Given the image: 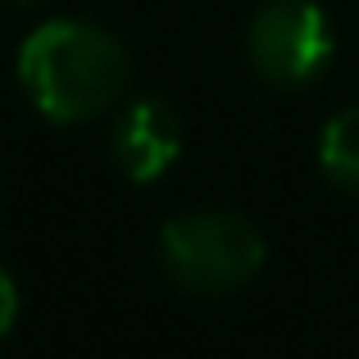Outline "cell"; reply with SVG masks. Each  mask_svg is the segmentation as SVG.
<instances>
[{"instance_id":"obj_2","label":"cell","mask_w":359,"mask_h":359,"mask_svg":"<svg viewBox=\"0 0 359 359\" xmlns=\"http://www.w3.org/2000/svg\"><path fill=\"white\" fill-rule=\"evenodd\" d=\"M159 259L168 278L187 291L219 296L237 291L259 273L264 237L237 214L223 210H196L182 219H168L159 232Z\"/></svg>"},{"instance_id":"obj_3","label":"cell","mask_w":359,"mask_h":359,"mask_svg":"<svg viewBox=\"0 0 359 359\" xmlns=\"http://www.w3.org/2000/svg\"><path fill=\"white\" fill-rule=\"evenodd\" d=\"M245 50L264 82L305 87L332 60V23L314 0H269L250 18Z\"/></svg>"},{"instance_id":"obj_5","label":"cell","mask_w":359,"mask_h":359,"mask_svg":"<svg viewBox=\"0 0 359 359\" xmlns=\"http://www.w3.org/2000/svg\"><path fill=\"white\" fill-rule=\"evenodd\" d=\"M318 164L327 168L337 187L359 191V105L341 109L318 137Z\"/></svg>"},{"instance_id":"obj_6","label":"cell","mask_w":359,"mask_h":359,"mask_svg":"<svg viewBox=\"0 0 359 359\" xmlns=\"http://www.w3.org/2000/svg\"><path fill=\"white\" fill-rule=\"evenodd\" d=\"M14 318H18V291H14V278L0 269V337L14 327Z\"/></svg>"},{"instance_id":"obj_1","label":"cell","mask_w":359,"mask_h":359,"mask_svg":"<svg viewBox=\"0 0 359 359\" xmlns=\"http://www.w3.org/2000/svg\"><path fill=\"white\" fill-rule=\"evenodd\" d=\"M18 82L46 118L87 123L123 96L128 50L96 23L50 18L18 50Z\"/></svg>"},{"instance_id":"obj_4","label":"cell","mask_w":359,"mask_h":359,"mask_svg":"<svg viewBox=\"0 0 359 359\" xmlns=\"http://www.w3.org/2000/svg\"><path fill=\"white\" fill-rule=\"evenodd\" d=\"M182 150V118L159 96H141L114 123V159L132 182H155Z\"/></svg>"}]
</instances>
